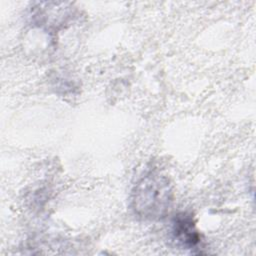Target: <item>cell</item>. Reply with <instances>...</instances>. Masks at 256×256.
I'll list each match as a JSON object with an SVG mask.
<instances>
[{
	"label": "cell",
	"instance_id": "cell-1",
	"mask_svg": "<svg viewBox=\"0 0 256 256\" xmlns=\"http://www.w3.org/2000/svg\"><path fill=\"white\" fill-rule=\"evenodd\" d=\"M173 197L169 178L157 170H150L134 185L131 193V208L140 219L160 220L169 213Z\"/></svg>",
	"mask_w": 256,
	"mask_h": 256
},
{
	"label": "cell",
	"instance_id": "cell-2",
	"mask_svg": "<svg viewBox=\"0 0 256 256\" xmlns=\"http://www.w3.org/2000/svg\"><path fill=\"white\" fill-rule=\"evenodd\" d=\"M171 233L178 246L184 249H197L201 245V237L191 214L178 213L172 220Z\"/></svg>",
	"mask_w": 256,
	"mask_h": 256
}]
</instances>
